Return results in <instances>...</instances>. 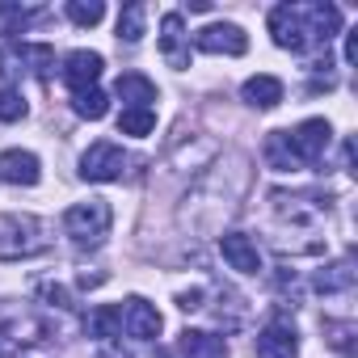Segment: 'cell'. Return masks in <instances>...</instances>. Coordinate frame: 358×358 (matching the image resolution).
Here are the masks:
<instances>
[{"instance_id":"5bb4252c","label":"cell","mask_w":358,"mask_h":358,"mask_svg":"<svg viewBox=\"0 0 358 358\" xmlns=\"http://www.w3.org/2000/svg\"><path fill=\"white\" fill-rule=\"evenodd\" d=\"M114 93L127 101V110H152V101H156V85L148 76H139V72H122Z\"/></svg>"},{"instance_id":"4dcf8cb0","label":"cell","mask_w":358,"mask_h":358,"mask_svg":"<svg viewBox=\"0 0 358 358\" xmlns=\"http://www.w3.org/2000/svg\"><path fill=\"white\" fill-rule=\"evenodd\" d=\"M9 350H13V337H5V333H0V358H5Z\"/></svg>"},{"instance_id":"30bf717a","label":"cell","mask_w":358,"mask_h":358,"mask_svg":"<svg viewBox=\"0 0 358 358\" xmlns=\"http://www.w3.org/2000/svg\"><path fill=\"white\" fill-rule=\"evenodd\" d=\"M101 68H106V59H101L97 51H72V55L64 59V80H68L72 93H85V89L97 85Z\"/></svg>"},{"instance_id":"ba28073f","label":"cell","mask_w":358,"mask_h":358,"mask_svg":"<svg viewBox=\"0 0 358 358\" xmlns=\"http://www.w3.org/2000/svg\"><path fill=\"white\" fill-rule=\"evenodd\" d=\"M253 350H257V358H299V333L291 324L274 320V324H266L257 333Z\"/></svg>"},{"instance_id":"e0dca14e","label":"cell","mask_w":358,"mask_h":358,"mask_svg":"<svg viewBox=\"0 0 358 358\" xmlns=\"http://www.w3.org/2000/svg\"><path fill=\"white\" fill-rule=\"evenodd\" d=\"M266 164L278 169V173H295V169H303V164L295 160V152H291L287 131H270V135H266Z\"/></svg>"},{"instance_id":"f546056e","label":"cell","mask_w":358,"mask_h":358,"mask_svg":"<svg viewBox=\"0 0 358 358\" xmlns=\"http://www.w3.org/2000/svg\"><path fill=\"white\" fill-rule=\"evenodd\" d=\"M97 358H131V354H122V350H114V345H106V350H97Z\"/></svg>"},{"instance_id":"2e32d148","label":"cell","mask_w":358,"mask_h":358,"mask_svg":"<svg viewBox=\"0 0 358 358\" xmlns=\"http://www.w3.org/2000/svg\"><path fill=\"white\" fill-rule=\"evenodd\" d=\"M85 333H89V337H101V341H114V337L122 333V308H114V303L93 308L89 320H85Z\"/></svg>"},{"instance_id":"d6986e66","label":"cell","mask_w":358,"mask_h":358,"mask_svg":"<svg viewBox=\"0 0 358 358\" xmlns=\"http://www.w3.org/2000/svg\"><path fill=\"white\" fill-rule=\"evenodd\" d=\"M354 287V266L350 262H337V266H324L320 274H316V291H350Z\"/></svg>"},{"instance_id":"52a82bcc","label":"cell","mask_w":358,"mask_h":358,"mask_svg":"<svg viewBox=\"0 0 358 358\" xmlns=\"http://www.w3.org/2000/svg\"><path fill=\"white\" fill-rule=\"evenodd\" d=\"M160 55L169 59V68H190V34L182 26V13L160 17Z\"/></svg>"},{"instance_id":"cb8c5ba5","label":"cell","mask_w":358,"mask_h":358,"mask_svg":"<svg viewBox=\"0 0 358 358\" xmlns=\"http://www.w3.org/2000/svg\"><path fill=\"white\" fill-rule=\"evenodd\" d=\"M68 17L76 26H97L106 17V5H101V0H68Z\"/></svg>"},{"instance_id":"7a4b0ae2","label":"cell","mask_w":358,"mask_h":358,"mask_svg":"<svg viewBox=\"0 0 358 358\" xmlns=\"http://www.w3.org/2000/svg\"><path fill=\"white\" fill-rule=\"evenodd\" d=\"M43 249H47V236L34 215H5V224H0V262L38 257Z\"/></svg>"},{"instance_id":"7402d4cb","label":"cell","mask_w":358,"mask_h":358,"mask_svg":"<svg viewBox=\"0 0 358 358\" xmlns=\"http://www.w3.org/2000/svg\"><path fill=\"white\" fill-rule=\"evenodd\" d=\"M72 110H76L80 118L97 122V118H106V110H110V97H106L101 89H85V93H76V97H72Z\"/></svg>"},{"instance_id":"4316f807","label":"cell","mask_w":358,"mask_h":358,"mask_svg":"<svg viewBox=\"0 0 358 358\" xmlns=\"http://www.w3.org/2000/svg\"><path fill=\"white\" fill-rule=\"evenodd\" d=\"M177 308H182V312H199V308H203V287L182 291V295H177Z\"/></svg>"},{"instance_id":"9c48e42d","label":"cell","mask_w":358,"mask_h":358,"mask_svg":"<svg viewBox=\"0 0 358 358\" xmlns=\"http://www.w3.org/2000/svg\"><path fill=\"white\" fill-rule=\"evenodd\" d=\"M38 177H43V164H38L34 152H22V148L0 152V182H9V186H38Z\"/></svg>"},{"instance_id":"8fae6325","label":"cell","mask_w":358,"mask_h":358,"mask_svg":"<svg viewBox=\"0 0 358 358\" xmlns=\"http://www.w3.org/2000/svg\"><path fill=\"white\" fill-rule=\"evenodd\" d=\"M220 253H224V262L236 274H257L262 270V253H257V245L245 232H224L220 236Z\"/></svg>"},{"instance_id":"484cf974","label":"cell","mask_w":358,"mask_h":358,"mask_svg":"<svg viewBox=\"0 0 358 358\" xmlns=\"http://www.w3.org/2000/svg\"><path fill=\"white\" fill-rule=\"evenodd\" d=\"M26 118V97L17 89H0V122H17Z\"/></svg>"},{"instance_id":"9a60e30c","label":"cell","mask_w":358,"mask_h":358,"mask_svg":"<svg viewBox=\"0 0 358 358\" xmlns=\"http://www.w3.org/2000/svg\"><path fill=\"white\" fill-rule=\"evenodd\" d=\"M241 97H245L253 110H274V106L282 101V80H278V76H249L245 89H241Z\"/></svg>"},{"instance_id":"4fadbf2b","label":"cell","mask_w":358,"mask_h":358,"mask_svg":"<svg viewBox=\"0 0 358 358\" xmlns=\"http://www.w3.org/2000/svg\"><path fill=\"white\" fill-rule=\"evenodd\" d=\"M177 350H182V358H228V341L203 329H186L177 337Z\"/></svg>"},{"instance_id":"5b68a950","label":"cell","mask_w":358,"mask_h":358,"mask_svg":"<svg viewBox=\"0 0 358 358\" xmlns=\"http://www.w3.org/2000/svg\"><path fill=\"white\" fill-rule=\"evenodd\" d=\"M287 139H291V152H295L299 164H316V160H324V148L333 139V127L324 118H308L295 131H287Z\"/></svg>"},{"instance_id":"6da1fadb","label":"cell","mask_w":358,"mask_h":358,"mask_svg":"<svg viewBox=\"0 0 358 358\" xmlns=\"http://www.w3.org/2000/svg\"><path fill=\"white\" fill-rule=\"evenodd\" d=\"M270 34L282 51L299 55L341 34V9L337 5H278L270 9Z\"/></svg>"},{"instance_id":"ac0fdd59","label":"cell","mask_w":358,"mask_h":358,"mask_svg":"<svg viewBox=\"0 0 358 358\" xmlns=\"http://www.w3.org/2000/svg\"><path fill=\"white\" fill-rule=\"evenodd\" d=\"M358 324L354 320H324V341L337 350V354H345V358H354V350H358Z\"/></svg>"},{"instance_id":"44dd1931","label":"cell","mask_w":358,"mask_h":358,"mask_svg":"<svg viewBox=\"0 0 358 358\" xmlns=\"http://www.w3.org/2000/svg\"><path fill=\"white\" fill-rule=\"evenodd\" d=\"M143 22H148V9L143 5H127L118 13V43H139L143 38Z\"/></svg>"},{"instance_id":"8992f818","label":"cell","mask_w":358,"mask_h":358,"mask_svg":"<svg viewBox=\"0 0 358 358\" xmlns=\"http://www.w3.org/2000/svg\"><path fill=\"white\" fill-rule=\"evenodd\" d=\"M194 47L207 51V55H245V51H249V38H245L241 26L215 22V26H203V30L194 34Z\"/></svg>"},{"instance_id":"7c38bea8","label":"cell","mask_w":358,"mask_h":358,"mask_svg":"<svg viewBox=\"0 0 358 358\" xmlns=\"http://www.w3.org/2000/svg\"><path fill=\"white\" fill-rule=\"evenodd\" d=\"M122 324H127V333L131 337H139V341H152L156 333H160V312L148 303V299H139V295H131L127 299V312H122Z\"/></svg>"},{"instance_id":"d4e9b609","label":"cell","mask_w":358,"mask_h":358,"mask_svg":"<svg viewBox=\"0 0 358 358\" xmlns=\"http://www.w3.org/2000/svg\"><path fill=\"white\" fill-rule=\"evenodd\" d=\"M26 68H34V76H51L55 72V51L47 47V43H38V47H26Z\"/></svg>"},{"instance_id":"83f0119b","label":"cell","mask_w":358,"mask_h":358,"mask_svg":"<svg viewBox=\"0 0 358 358\" xmlns=\"http://www.w3.org/2000/svg\"><path fill=\"white\" fill-rule=\"evenodd\" d=\"M43 299H47V303H55V308H72V295H68L64 287H51V282L43 287Z\"/></svg>"},{"instance_id":"ffe728a7","label":"cell","mask_w":358,"mask_h":358,"mask_svg":"<svg viewBox=\"0 0 358 358\" xmlns=\"http://www.w3.org/2000/svg\"><path fill=\"white\" fill-rule=\"evenodd\" d=\"M34 17H38L34 9H22V5H0V34H5V38H13V34H26Z\"/></svg>"},{"instance_id":"f1b7e54d","label":"cell","mask_w":358,"mask_h":358,"mask_svg":"<svg viewBox=\"0 0 358 358\" xmlns=\"http://www.w3.org/2000/svg\"><path fill=\"white\" fill-rule=\"evenodd\" d=\"M345 64H358V30L345 34Z\"/></svg>"},{"instance_id":"277c9868","label":"cell","mask_w":358,"mask_h":358,"mask_svg":"<svg viewBox=\"0 0 358 358\" xmlns=\"http://www.w3.org/2000/svg\"><path fill=\"white\" fill-rule=\"evenodd\" d=\"M127 173V152L110 139L93 143L85 156H80V177L85 182H118V177Z\"/></svg>"},{"instance_id":"3957f363","label":"cell","mask_w":358,"mask_h":358,"mask_svg":"<svg viewBox=\"0 0 358 358\" xmlns=\"http://www.w3.org/2000/svg\"><path fill=\"white\" fill-rule=\"evenodd\" d=\"M110 224H114V211L106 199H89V203H76L68 207L64 215V232L76 241V245H101L110 236Z\"/></svg>"},{"instance_id":"603a6c76","label":"cell","mask_w":358,"mask_h":358,"mask_svg":"<svg viewBox=\"0 0 358 358\" xmlns=\"http://www.w3.org/2000/svg\"><path fill=\"white\" fill-rule=\"evenodd\" d=\"M152 131H156V114H152V110H122V114H118V135L143 139V135H152Z\"/></svg>"}]
</instances>
